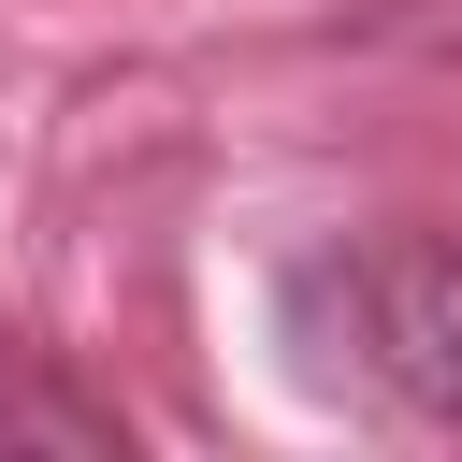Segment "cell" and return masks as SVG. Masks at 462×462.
<instances>
[{"label": "cell", "instance_id": "7a4b0ae2", "mask_svg": "<svg viewBox=\"0 0 462 462\" xmlns=\"http://www.w3.org/2000/svg\"><path fill=\"white\" fill-rule=\"evenodd\" d=\"M0 448H43V462H130V419H116L87 375H58V346L0 332Z\"/></svg>", "mask_w": 462, "mask_h": 462}, {"label": "cell", "instance_id": "6da1fadb", "mask_svg": "<svg viewBox=\"0 0 462 462\" xmlns=\"http://www.w3.org/2000/svg\"><path fill=\"white\" fill-rule=\"evenodd\" d=\"M289 318L318 346H346L404 419L462 433V217H404V231H346L289 274Z\"/></svg>", "mask_w": 462, "mask_h": 462}]
</instances>
